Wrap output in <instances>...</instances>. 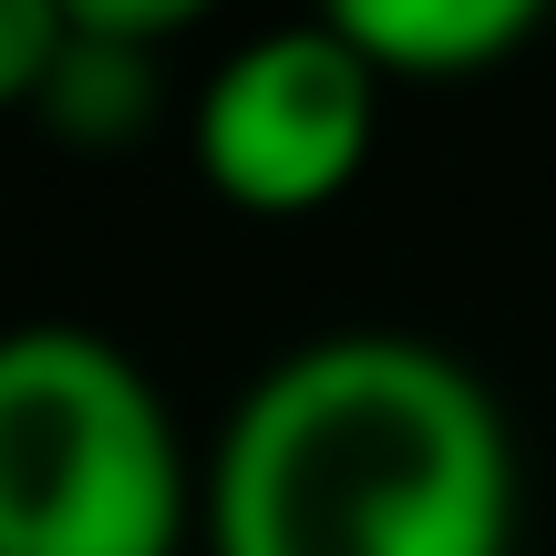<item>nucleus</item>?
Masks as SVG:
<instances>
[{
  "mask_svg": "<svg viewBox=\"0 0 556 556\" xmlns=\"http://www.w3.org/2000/svg\"><path fill=\"white\" fill-rule=\"evenodd\" d=\"M197 526L206 556H505L516 433L454 351L330 330L248 381Z\"/></svg>",
  "mask_w": 556,
  "mask_h": 556,
  "instance_id": "nucleus-1",
  "label": "nucleus"
},
{
  "mask_svg": "<svg viewBox=\"0 0 556 556\" xmlns=\"http://www.w3.org/2000/svg\"><path fill=\"white\" fill-rule=\"evenodd\" d=\"M197 475L165 392L83 319L0 330V556H186Z\"/></svg>",
  "mask_w": 556,
  "mask_h": 556,
  "instance_id": "nucleus-2",
  "label": "nucleus"
},
{
  "mask_svg": "<svg viewBox=\"0 0 556 556\" xmlns=\"http://www.w3.org/2000/svg\"><path fill=\"white\" fill-rule=\"evenodd\" d=\"M381 135V73L330 31H258L197 83V176L248 217H309L351 197Z\"/></svg>",
  "mask_w": 556,
  "mask_h": 556,
  "instance_id": "nucleus-3",
  "label": "nucleus"
},
{
  "mask_svg": "<svg viewBox=\"0 0 556 556\" xmlns=\"http://www.w3.org/2000/svg\"><path fill=\"white\" fill-rule=\"evenodd\" d=\"M186 31V0H52V62L31 114L73 144H135L165 93V41Z\"/></svg>",
  "mask_w": 556,
  "mask_h": 556,
  "instance_id": "nucleus-4",
  "label": "nucleus"
},
{
  "mask_svg": "<svg viewBox=\"0 0 556 556\" xmlns=\"http://www.w3.org/2000/svg\"><path fill=\"white\" fill-rule=\"evenodd\" d=\"M330 31L392 83H475L536 41V0H340Z\"/></svg>",
  "mask_w": 556,
  "mask_h": 556,
  "instance_id": "nucleus-5",
  "label": "nucleus"
},
{
  "mask_svg": "<svg viewBox=\"0 0 556 556\" xmlns=\"http://www.w3.org/2000/svg\"><path fill=\"white\" fill-rule=\"evenodd\" d=\"M41 62H52V0H0V114L41 93Z\"/></svg>",
  "mask_w": 556,
  "mask_h": 556,
  "instance_id": "nucleus-6",
  "label": "nucleus"
}]
</instances>
